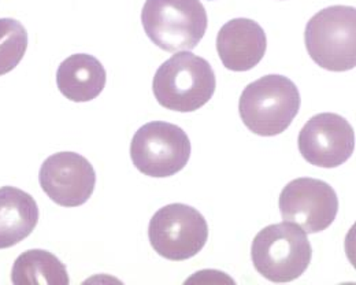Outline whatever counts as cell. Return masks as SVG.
<instances>
[{"mask_svg":"<svg viewBox=\"0 0 356 285\" xmlns=\"http://www.w3.org/2000/svg\"><path fill=\"white\" fill-rule=\"evenodd\" d=\"M211 65L189 51L176 52L159 66L152 81L158 103L172 111L192 113L207 104L216 92Z\"/></svg>","mask_w":356,"mask_h":285,"instance_id":"obj_1","label":"cell"},{"mask_svg":"<svg viewBox=\"0 0 356 285\" xmlns=\"http://www.w3.org/2000/svg\"><path fill=\"white\" fill-rule=\"evenodd\" d=\"M300 104L299 90L291 79L268 74L244 88L238 100V113L252 133L271 138L289 128Z\"/></svg>","mask_w":356,"mask_h":285,"instance_id":"obj_2","label":"cell"},{"mask_svg":"<svg viewBox=\"0 0 356 285\" xmlns=\"http://www.w3.org/2000/svg\"><path fill=\"white\" fill-rule=\"evenodd\" d=\"M312 258L307 234L286 221L264 228L251 247L255 270L271 283H291L299 279L309 269Z\"/></svg>","mask_w":356,"mask_h":285,"instance_id":"obj_3","label":"cell"},{"mask_svg":"<svg viewBox=\"0 0 356 285\" xmlns=\"http://www.w3.org/2000/svg\"><path fill=\"white\" fill-rule=\"evenodd\" d=\"M141 24L156 47L177 52L197 47L209 18L200 0H145Z\"/></svg>","mask_w":356,"mask_h":285,"instance_id":"obj_4","label":"cell"},{"mask_svg":"<svg viewBox=\"0 0 356 285\" xmlns=\"http://www.w3.org/2000/svg\"><path fill=\"white\" fill-rule=\"evenodd\" d=\"M305 43L312 60L329 72H347L356 66V10L330 6L307 22Z\"/></svg>","mask_w":356,"mask_h":285,"instance_id":"obj_5","label":"cell"},{"mask_svg":"<svg viewBox=\"0 0 356 285\" xmlns=\"http://www.w3.org/2000/svg\"><path fill=\"white\" fill-rule=\"evenodd\" d=\"M148 238L162 258L186 261L204 248L209 240V225L196 209L184 203H172L152 215Z\"/></svg>","mask_w":356,"mask_h":285,"instance_id":"obj_6","label":"cell"},{"mask_svg":"<svg viewBox=\"0 0 356 285\" xmlns=\"http://www.w3.org/2000/svg\"><path fill=\"white\" fill-rule=\"evenodd\" d=\"M131 158L136 169L144 176L170 177L186 166L191 158V142L177 125L152 121L134 133Z\"/></svg>","mask_w":356,"mask_h":285,"instance_id":"obj_7","label":"cell"},{"mask_svg":"<svg viewBox=\"0 0 356 285\" xmlns=\"http://www.w3.org/2000/svg\"><path fill=\"white\" fill-rule=\"evenodd\" d=\"M278 207L282 220L299 225L307 235L327 229L339 213V197L322 180L300 177L281 190Z\"/></svg>","mask_w":356,"mask_h":285,"instance_id":"obj_8","label":"cell"},{"mask_svg":"<svg viewBox=\"0 0 356 285\" xmlns=\"http://www.w3.org/2000/svg\"><path fill=\"white\" fill-rule=\"evenodd\" d=\"M298 145L309 163L333 169L346 163L354 154L355 133L344 117L321 113L305 124L299 132Z\"/></svg>","mask_w":356,"mask_h":285,"instance_id":"obj_9","label":"cell"},{"mask_svg":"<svg viewBox=\"0 0 356 285\" xmlns=\"http://www.w3.org/2000/svg\"><path fill=\"white\" fill-rule=\"evenodd\" d=\"M42 190L62 207L88 202L96 186V173L87 158L77 152H56L43 162L39 173Z\"/></svg>","mask_w":356,"mask_h":285,"instance_id":"obj_10","label":"cell"},{"mask_svg":"<svg viewBox=\"0 0 356 285\" xmlns=\"http://www.w3.org/2000/svg\"><path fill=\"white\" fill-rule=\"evenodd\" d=\"M266 33L254 19L234 18L226 22L217 36V51L223 66L232 72H248L265 56Z\"/></svg>","mask_w":356,"mask_h":285,"instance_id":"obj_11","label":"cell"},{"mask_svg":"<svg viewBox=\"0 0 356 285\" xmlns=\"http://www.w3.org/2000/svg\"><path fill=\"white\" fill-rule=\"evenodd\" d=\"M107 73L102 62L88 54H74L58 67L56 84L66 99L84 103L102 94L106 87Z\"/></svg>","mask_w":356,"mask_h":285,"instance_id":"obj_12","label":"cell"},{"mask_svg":"<svg viewBox=\"0 0 356 285\" xmlns=\"http://www.w3.org/2000/svg\"><path fill=\"white\" fill-rule=\"evenodd\" d=\"M39 222V207L32 195L15 187L0 188V250L31 236Z\"/></svg>","mask_w":356,"mask_h":285,"instance_id":"obj_13","label":"cell"},{"mask_svg":"<svg viewBox=\"0 0 356 285\" xmlns=\"http://www.w3.org/2000/svg\"><path fill=\"white\" fill-rule=\"evenodd\" d=\"M14 285H67L66 266L49 251L28 250L14 262L11 270Z\"/></svg>","mask_w":356,"mask_h":285,"instance_id":"obj_14","label":"cell"},{"mask_svg":"<svg viewBox=\"0 0 356 285\" xmlns=\"http://www.w3.org/2000/svg\"><path fill=\"white\" fill-rule=\"evenodd\" d=\"M28 49V32L14 18H0V76L14 70Z\"/></svg>","mask_w":356,"mask_h":285,"instance_id":"obj_15","label":"cell"}]
</instances>
